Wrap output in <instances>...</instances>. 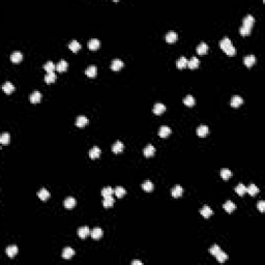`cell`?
I'll return each mask as SVG.
<instances>
[{"label":"cell","instance_id":"cell-33","mask_svg":"<svg viewBox=\"0 0 265 265\" xmlns=\"http://www.w3.org/2000/svg\"><path fill=\"white\" fill-rule=\"evenodd\" d=\"M123 148H124V145L122 144V142L117 141V142H116L115 144L112 146V151L114 153H120L121 151L123 150Z\"/></svg>","mask_w":265,"mask_h":265},{"label":"cell","instance_id":"cell-5","mask_svg":"<svg viewBox=\"0 0 265 265\" xmlns=\"http://www.w3.org/2000/svg\"><path fill=\"white\" fill-rule=\"evenodd\" d=\"M208 133H209V128L208 127H206V125H200V127L197 128V135L201 138L206 137V136L208 135Z\"/></svg>","mask_w":265,"mask_h":265},{"label":"cell","instance_id":"cell-4","mask_svg":"<svg viewBox=\"0 0 265 265\" xmlns=\"http://www.w3.org/2000/svg\"><path fill=\"white\" fill-rule=\"evenodd\" d=\"M152 111L155 115H161L166 111V107H165V105H163L161 103H158V104H155V106H153Z\"/></svg>","mask_w":265,"mask_h":265},{"label":"cell","instance_id":"cell-20","mask_svg":"<svg viewBox=\"0 0 265 265\" xmlns=\"http://www.w3.org/2000/svg\"><path fill=\"white\" fill-rule=\"evenodd\" d=\"M2 90H3L6 94H12L15 90V87L11 82H5L3 85H2Z\"/></svg>","mask_w":265,"mask_h":265},{"label":"cell","instance_id":"cell-29","mask_svg":"<svg viewBox=\"0 0 265 265\" xmlns=\"http://www.w3.org/2000/svg\"><path fill=\"white\" fill-rule=\"evenodd\" d=\"M123 66V62L121 61L120 59H115L112 61V63H111V69H112L113 70H119L122 69Z\"/></svg>","mask_w":265,"mask_h":265},{"label":"cell","instance_id":"cell-14","mask_svg":"<svg viewBox=\"0 0 265 265\" xmlns=\"http://www.w3.org/2000/svg\"><path fill=\"white\" fill-rule=\"evenodd\" d=\"M22 59H23V55H22V53L19 52V51L14 52L11 55V60L14 62V63H19V62L22 61Z\"/></svg>","mask_w":265,"mask_h":265},{"label":"cell","instance_id":"cell-30","mask_svg":"<svg viewBox=\"0 0 265 265\" xmlns=\"http://www.w3.org/2000/svg\"><path fill=\"white\" fill-rule=\"evenodd\" d=\"M40 100H42V94H40V92L39 91H34L30 95V102H31L32 104H37V103L40 102Z\"/></svg>","mask_w":265,"mask_h":265},{"label":"cell","instance_id":"cell-35","mask_svg":"<svg viewBox=\"0 0 265 265\" xmlns=\"http://www.w3.org/2000/svg\"><path fill=\"white\" fill-rule=\"evenodd\" d=\"M216 258V260L219 262V263H224L225 261H227L228 260V255H227L226 253H224V252H219V253H218L214 256Z\"/></svg>","mask_w":265,"mask_h":265},{"label":"cell","instance_id":"cell-23","mask_svg":"<svg viewBox=\"0 0 265 265\" xmlns=\"http://www.w3.org/2000/svg\"><path fill=\"white\" fill-rule=\"evenodd\" d=\"M114 202H115V200L112 196L105 197L104 201H103V205H104V207H106V208H109V207H112V206L114 205Z\"/></svg>","mask_w":265,"mask_h":265},{"label":"cell","instance_id":"cell-21","mask_svg":"<svg viewBox=\"0 0 265 265\" xmlns=\"http://www.w3.org/2000/svg\"><path fill=\"white\" fill-rule=\"evenodd\" d=\"M88 124V119L85 116H78L77 120H76V125L78 127H84L85 125Z\"/></svg>","mask_w":265,"mask_h":265},{"label":"cell","instance_id":"cell-10","mask_svg":"<svg viewBox=\"0 0 265 265\" xmlns=\"http://www.w3.org/2000/svg\"><path fill=\"white\" fill-rule=\"evenodd\" d=\"M100 47V42L97 39H92L88 42V48H89V50L95 51V50H97Z\"/></svg>","mask_w":265,"mask_h":265},{"label":"cell","instance_id":"cell-11","mask_svg":"<svg viewBox=\"0 0 265 265\" xmlns=\"http://www.w3.org/2000/svg\"><path fill=\"white\" fill-rule=\"evenodd\" d=\"M76 204H77V201H76V199L73 198V197H69V198H66L64 200V207L67 209L74 208Z\"/></svg>","mask_w":265,"mask_h":265},{"label":"cell","instance_id":"cell-31","mask_svg":"<svg viewBox=\"0 0 265 265\" xmlns=\"http://www.w3.org/2000/svg\"><path fill=\"white\" fill-rule=\"evenodd\" d=\"M230 46H232V42H231V40L229 37H224V39L219 42V47H221L222 50H224V51Z\"/></svg>","mask_w":265,"mask_h":265},{"label":"cell","instance_id":"cell-46","mask_svg":"<svg viewBox=\"0 0 265 265\" xmlns=\"http://www.w3.org/2000/svg\"><path fill=\"white\" fill-rule=\"evenodd\" d=\"M225 53L228 55V56H234V55L236 54V50H235V48H234L233 45H232V46L227 48V49L225 50Z\"/></svg>","mask_w":265,"mask_h":265},{"label":"cell","instance_id":"cell-22","mask_svg":"<svg viewBox=\"0 0 265 265\" xmlns=\"http://www.w3.org/2000/svg\"><path fill=\"white\" fill-rule=\"evenodd\" d=\"M91 237L93 239H94V240H97V239H100V238H102L103 237V230L100 228H94L93 229V230L91 231Z\"/></svg>","mask_w":265,"mask_h":265},{"label":"cell","instance_id":"cell-37","mask_svg":"<svg viewBox=\"0 0 265 265\" xmlns=\"http://www.w3.org/2000/svg\"><path fill=\"white\" fill-rule=\"evenodd\" d=\"M69 48H70V50H72L73 52L77 53L81 49V45L77 42V40H73V42H70V44L69 45Z\"/></svg>","mask_w":265,"mask_h":265},{"label":"cell","instance_id":"cell-6","mask_svg":"<svg viewBox=\"0 0 265 265\" xmlns=\"http://www.w3.org/2000/svg\"><path fill=\"white\" fill-rule=\"evenodd\" d=\"M90 233H91V232H90L89 228H88L87 226L81 227L79 230H78V235H79L80 238H82V239H85L88 235H89Z\"/></svg>","mask_w":265,"mask_h":265},{"label":"cell","instance_id":"cell-3","mask_svg":"<svg viewBox=\"0 0 265 265\" xmlns=\"http://www.w3.org/2000/svg\"><path fill=\"white\" fill-rule=\"evenodd\" d=\"M177 39H178V35H177L176 32H174V31L168 32V33L166 34V36H165L166 42H169V44H173V42H175L176 40H177Z\"/></svg>","mask_w":265,"mask_h":265},{"label":"cell","instance_id":"cell-36","mask_svg":"<svg viewBox=\"0 0 265 265\" xmlns=\"http://www.w3.org/2000/svg\"><path fill=\"white\" fill-rule=\"evenodd\" d=\"M246 193H249V195L254 197V196H256L257 194L259 193V189L257 188L255 185H251L249 188H246Z\"/></svg>","mask_w":265,"mask_h":265},{"label":"cell","instance_id":"cell-16","mask_svg":"<svg viewBox=\"0 0 265 265\" xmlns=\"http://www.w3.org/2000/svg\"><path fill=\"white\" fill-rule=\"evenodd\" d=\"M170 134H171V128L169 127H166V125L161 127L160 128V131H158V136H160L161 138H167Z\"/></svg>","mask_w":265,"mask_h":265},{"label":"cell","instance_id":"cell-27","mask_svg":"<svg viewBox=\"0 0 265 265\" xmlns=\"http://www.w3.org/2000/svg\"><path fill=\"white\" fill-rule=\"evenodd\" d=\"M208 52V46L205 42H201L198 47H197V53L199 55H205Z\"/></svg>","mask_w":265,"mask_h":265},{"label":"cell","instance_id":"cell-17","mask_svg":"<svg viewBox=\"0 0 265 265\" xmlns=\"http://www.w3.org/2000/svg\"><path fill=\"white\" fill-rule=\"evenodd\" d=\"M199 64H200V60L197 57H192L190 61H188V67L191 70L197 69V67L199 66Z\"/></svg>","mask_w":265,"mask_h":265},{"label":"cell","instance_id":"cell-47","mask_svg":"<svg viewBox=\"0 0 265 265\" xmlns=\"http://www.w3.org/2000/svg\"><path fill=\"white\" fill-rule=\"evenodd\" d=\"M219 252H221V249H219V246H216V244H214V246H212L210 249H209V253H210L211 255H213V256H216V255L219 253Z\"/></svg>","mask_w":265,"mask_h":265},{"label":"cell","instance_id":"cell-19","mask_svg":"<svg viewBox=\"0 0 265 265\" xmlns=\"http://www.w3.org/2000/svg\"><path fill=\"white\" fill-rule=\"evenodd\" d=\"M200 213H201V216H203V218L208 219L213 214V211L211 210V208L208 207V206H204V207L200 210Z\"/></svg>","mask_w":265,"mask_h":265},{"label":"cell","instance_id":"cell-39","mask_svg":"<svg viewBox=\"0 0 265 265\" xmlns=\"http://www.w3.org/2000/svg\"><path fill=\"white\" fill-rule=\"evenodd\" d=\"M9 141H11V136H9L8 133H3L1 135V137H0V143L3 145H6L9 143Z\"/></svg>","mask_w":265,"mask_h":265},{"label":"cell","instance_id":"cell-48","mask_svg":"<svg viewBox=\"0 0 265 265\" xmlns=\"http://www.w3.org/2000/svg\"><path fill=\"white\" fill-rule=\"evenodd\" d=\"M257 207H258L260 212H264L265 211V202L264 201H260L258 204H257Z\"/></svg>","mask_w":265,"mask_h":265},{"label":"cell","instance_id":"cell-38","mask_svg":"<svg viewBox=\"0 0 265 265\" xmlns=\"http://www.w3.org/2000/svg\"><path fill=\"white\" fill-rule=\"evenodd\" d=\"M235 192H236L237 195H239V196H243L244 194L246 193V185H242V183H239V185L235 188Z\"/></svg>","mask_w":265,"mask_h":265},{"label":"cell","instance_id":"cell-34","mask_svg":"<svg viewBox=\"0 0 265 265\" xmlns=\"http://www.w3.org/2000/svg\"><path fill=\"white\" fill-rule=\"evenodd\" d=\"M142 189L146 192V193H150V192L153 191V183L151 182L150 180H146L143 182Z\"/></svg>","mask_w":265,"mask_h":265},{"label":"cell","instance_id":"cell-2","mask_svg":"<svg viewBox=\"0 0 265 265\" xmlns=\"http://www.w3.org/2000/svg\"><path fill=\"white\" fill-rule=\"evenodd\" d=\"M100 155H102V150L98 147H97V146L92 147L91 149L89 150V158H91V160H95V158H100Z\"/></svg>","mask_w":265,"mask_h":265},{"label":"cell","instance_id":"cell-7","mask_svg":"<svg viewBox=\"0 0 265 265\" xmlns=\"http://www.w3.org/2000/svg\"><path fill=\"white\" fill-rule=\"evenodd\" d=\"M18 252H19V250H18V246H7L6 250H5V253L9 258H14V257L18 254Z\"/></svg>","mask_w":265,"mask_h":265},{"label":"cell","instance_id":"cell-45","mask_svg":"<svg viewBox=\"0 0 265 265\" xmlns=\"http://www.w3.org/2000/svg\"><path fill=\"white\" fill-rule=\"evenodd\" d=\"M251 28H248V27H244V26H241L240 29H239V33H240L242 36H246V35H250L251 34Z\"/></svg>","mask_w":265,"mask_h":265},{"label":"cell","instance_id":"cell-9","mask_svg":"<svg viewBox=\"0 0 265 265\" xmlns=\"http://www.w3.org/2000/svg\"><path fill=\"white\" fill-rule=\"evenodd\" d=\"M143 153H144V155L146 156V158H151L152 155H155V148L153 147V145L149 144V145H147L144 148V150H143Z\"/></svg>","mask_w":265,"mask_h":265},{"label":"cell","instance_id":"cell-8","mask_svg":"<svg viewBox=\"0 0 265 265\" xmlns=\"http://www.w3.org/2000/svg\"><path fill=\"white\" fill-rule=\"evenodd\" d=\"M74 255H75L74 250H73L72 248H70V246H66V248H64L63 252H62V258L65 259V260H69V259L72 258Z\"/></svg>","mask_w":265,"mask_h":265},{"label":"cell","instance_id":"cell-32","mask_svg":"<svg viewBox=\"0 0 265 265\" xmlns=\"http://www.w3.org/2000/svg\"><path fill=\"white\" fill-rule=\"evenodd\" d=\"M224 209H225L228 213H231L232 211H234L236 209V205L232 201H227L226 203L224 204Z\"/></svg>","mask_w":265,"mask_h":265},{"label":"cell","instance_id":"cell-28","mask_svg":"<svg viewBox=\"0 0 265 265\" xmlns=\"http://www.w3.org/2000/svg\"><path fill=\"white\" fill-rule=\"evenodd\" d=\"M176 66L179 70H183L188 66V59L185 57H180L176 62Z\"/></svg>","mask_w":265,"mask_h":265},{"label":"cell","instance_id":"cell-43","mask_svg":"<svg viewBox=\"0 0 265 265\" xmlns=\"http://www.w3.org/2000/svg\"><path fill=\"white\" fill-rule=\"evenodd\" d=\"M114 193H115V195H116L117 198H122V197L125 195L127 191H125L122 186H117V188L114 190Z\"/></svg>","mask_w":265,"mask_h":265},{"label":"cell","instance_id":"cell-49","mask_svg":"<svg viewBox=\"0 0 265 265\" xmlns=\"http://www.w3.org/2000/svg\"><path fill=\"white\" fill-rule=\"evenodd\" d=\"M143 263L141 261H138V260H135V261L132 262V265H142Z\"/></svg>","mask_w":265,"mask_h":265},{"label":"cell","instance_id":"cell-13","mask_svg":"<svg viewBox=\"0 0 265 265\" xmlns=\"http://www.w3.org/2000/svg\"><path fill=\"white\" fill-rule=\"evenodd\" d=\"M256 62V57L254 55H249L243 58V63L246 65L248 67H252Z\"/></svg>","mask_w":265,"mask_h":265},{"label":"cell","instance_id":"cell-25","mask_svg":"<svg viewBox=\"0 0 265 265\" xmlns=\"http://www.w3.org/2000/svg\"><path fill=\"white\" fill-rule=\"evenodd\" d=\"M67 67H69V63H67L65 60H60L59 63L56 65V70H57V72H59V73L65 72V70H67Z\"/></svg>","mask_w":265,"mask_h":265},{"label":"cell","instance_id":"cell-40","mask_svg":"<svg viewBox=\"0 0 265 265\" xmlns=\"http://www.w3.org/2000/svg\"><path fill=\"white\" fill-rule=\"evenodd\" d=\"M183 104L188 106V107H193V106L195 105V98H194V97H192V95H188V97H185V100H183Z\"/></svg>","mask_w":265,"mask_h":265},{"label":"cell","instance_id":"cell-44","mask_svg":"<svg viewBox=\"0 0 265 265\" xmlns=\"http://www.w3.org/2000/svg\"><path fill=\"white\" fill-rule=\"evenodd\" d=\"M113 193H114V191H113V189L111 188V186H107V188L103 189L102 191V196L104 197H109V196H112Z\"/></svg>","mask_w":265,"mask_h":265},{"label":"cell","instance_id":"cell-41","mask_svg":"<svg viewBox=\"0 0 265 265\" xmlns=\"http://www.w3.org/2000/svg\"><path fill=\"white\" fill-rule=\"evenodd\" d=\"M44 70L47 73H54V70H56V66L54 65L52 61H48L46 64L44 65Z\"/></svg>","mask_w":265,"mask_h":265},{"label":"cell","instance_id":"cell-1","mask_svg":"<svg viewBox=\"0 0 265 265\" xmlns=\"http://www.w3.org/2000/svg\"><path fill=\"white\" fill-rule=\"evenodd\" d=\"M255 23V19L252 15H248L246 17H244L243 21H242V26L248 27V28H251L253 27V25Z\"/></svg>","mask_w":265,"mask_h":265},{"label":"cell","instance_id":"cell-24","mask_svg":"<svg viewBox=\"0 0 265 265\" xmlns=\"http://www.w3.org/2000/svg\"><path fill=\"white\" fill-rule=\"evenodd\" d=\"M37 196H39V198L42 201H47L48 199L50 198V193L46 190V189L42 188V190H40L39 193H37Z\"/></svg>","mask_w":265,"mask_h":265},{"label":"cell","instance_id":"cell-42","mask_svg":"<svg viewBox=\"0 0 265 265\" xmlns=\"http://www.w3.org/2000/svg\"><path fill=\"white\" fill-rule=\"evenodd\" d=\"M232 176V172L229 169H222L221 171V177L224 179V180H228Z\"/></svg>","mask_w":265,"mask_h":265},{"label":"cell","instance_id":"cell-18","mask_svg":"<svg viewBox=\"0 0 265 265\" xmlns=\"http://www.w3.org/2000/svg\"><path fill=\"white\" fill-rule=\"evenodd\" d=\"M171 194H172V197H174V198H178V197L182 196L183 189L180 185H175L171 191Z\"/></svg>","mask_w":265,"mask_h":265},{"label":"cell","instance_id":"cell-12","mask_svg":"<svg viewBox=\"0 0 265 265\" xmlns=\"http://www.w3.org/2000/svg\"><path fill=\"white\" fill-rule=\"evenodd\" d=\"M97 66H94V65H90V66H88L86 70H85V75L89 78H94L95 76H97Z\"/></svg>","mask_w":265,"mask_h":265},{"label":"cell","instance_id":"cell-26","mask_svg":"<svg viewBox=\"0 0 265 265\" xmlns=\"http://www.w3.org/2000/svg\"><path fill=\"white\" fill-rule=\"evenodd\" d=\"M57 79V76L55 73H48V74L45 76V82L47 83V84H52V83H54L55 81H56Z\"/></svg>","mask_w":265,"mask_h":265},{"label":"cell","instance_id":"cell-15","mask_svg":"<svg viewBox=\"0 0 265 265\" xmlns=\"http://www.w3.org/2000/svg\"><path fill=\"white\" fill-rule=\"evenodd\" d=\"M242 103H243V100L239 95H234L231 100V106L233 108H238L239 106L242 105Z\"/></svg>","mask_w":265,"mask_h":265}]
</instances>
